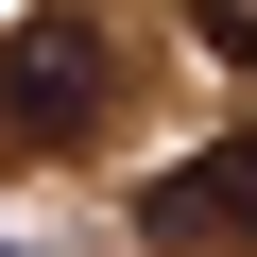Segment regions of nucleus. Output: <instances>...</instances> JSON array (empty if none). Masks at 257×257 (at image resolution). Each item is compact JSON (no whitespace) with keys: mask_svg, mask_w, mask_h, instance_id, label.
Segmentation results:
<instances>
[{"mask_svg":"<svg viewBox=\"0 0 257 257\" xmlns=\"http://www.w3.org/2000/svg\"><path fill=\"white\" fill-rule=\"evenodd\" d=\"M120 52L86 18H35V35H0V155H86V120H103Z\"/></svg>","mask_w":257,"mask_h":257,"instance_id":"1","label":"nucleus"},{"mask_svg":"<svg viewBox=\"0 0 257 257\" xmlns=\"http://www.w3.org/2000/svg\"><path fill=\"white\" fill-rule=\"evenodd\" d=\"M155 240H257V120L206 138L189 172H155Z\"/></svg>","mask_w":257,"mask_h":257,"instance_id":"2","label":"nucleus"},{"mask_svg":"<svg viewBox=\"0 0 257 257\" xmlns=\"http://www.w3.org/2000/svg\"><path fill=\"white\" fill-rule=\"evenodd\" d=\"M189 18H206V52H257V0H189Z\"/></svg>","mask_w":257,"mask_h":257,"instance_id":"3","label":"nucleus"}]
</instances>
